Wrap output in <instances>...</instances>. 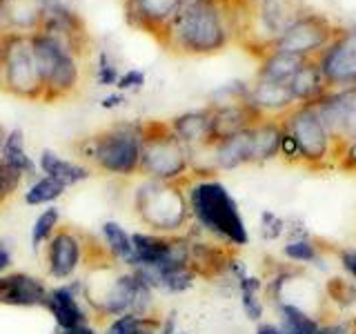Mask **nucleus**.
<instances>
[{
  "label": "nucleus",
  "instance_id": "423d86ee",
  "mask_svg": "<svg viewBox=\"0 0 356 334\" xmlns=\"http://www.w3.org/2000/svg\"><path fill=\"white\" fill-rule=\"evenodd\" d=\"M42 263L49 278L58 283L72 281L83 270L116 263L105 250L100 237L74 225H60L42 248Z\"/></svg>",
  "mask_w": 356,
  "mask_h": 334
},
{
  "label": "nucleus",
  "instance_id": "0eeeda50",
  "mask_svg": "<svg viewBox=\"0 0 356 334\" xmlns=\"http://www.w3.org/2000/svg\"><path fill=\"white\" fill-rule=\"evenodd\" d=\"M140 176L163 183L192 178V156L167 120H145Z\"/></svg>",
  "mask_w": 356,
  "mask_h": 334
},
{
  "label": "nucleus",
  "instance_id": "4d7b16f0",
  "mask_svg": "<svg viewBox=\"0 0 356 334\" xmlns=\"http://www.w3.org/2000/svg\"><path fill=\"white\" fill-rule=\"evenodd\" d=\"M241 3H245V5H248V7H254L256 3H261V0H241Z\"/></svg>",
  "mask_w": 356,
  "mask_h": 334
},
{
  "label": "nucleus",
  "instance_id": "9b49d317",
  "mask_svg": "<svg viewBox=\"0 0 356 334\" xmlns=\"http://www.w3.org/2000/svg\"><path fill=\"white\" fill-rule=\"evenodd\" d=\"M339 31L341 29L334 25L325 14L309 11V14L296 20L294 25L287 31H283L278 38L267 42L261 56L267 51H285V54L303 56V58H316V56L337 38Z\"/></svg>",
  "mask_w": 356,
  "mask_h": 334
},
{
  "label": "nucleus",
  "instance_id": "e433bc0d",
  "mask_svg": "<svg viewBox=\"0 0 356 334\" xmlns=\"http://www.w3.org/2000/svg\"><path fill=\"white\" fill-rule=\"evenodd\" d=\"M285 228L287 221L283 216L274 214L272 209H263L261 218H259V232L263 241H278L281 237H285Z\"/></svg>",
  "mask_w": 356,
  "mask_h": 334
},
{
  "label": "nucleus",
  "instance_id": "8fccbe9b",
  "mask_svg": "<svg viewBox=\"0 0 356 334\" xmlns=\"http://www.w3.org/2000/svg\"><path fill=\"white\" fill-rule=\"evenodd\" d=\"M176 312H167L163 315V321H161V334H176Z\"/></svg>",
  "mask_w": 356,
  "mask_h": 334
},
{
  "label": "nucleus",
  "instance_id": "603ef678",
  "mask_svg": "<svg viewBox=\"0 0 356 334\" xmlns=\"http://www.w3.org/2000/svg\"><path fill=\"white\" fill-rule=\"evenodd\" d=\"M256 334H283L278 323H270V321H261L256 323Z\"/></svg>",
  "mask_w": 356,
  "mask_h": 334
},
{
  "label": "nucleus",
  "instance_id": "dca6fc26",
  "mask_svg": "<svg viewBox=\"0 0 356 334\" xmlns=\"http://www.w3.org/2000/svg\"><path fill=\"white\" fill-rule=\"evenodd\" d=\"M42 310L51 317L54 326L58 330L85 326V323L94 321L92 312H89V308L85 303L83 276H76L72 281L51 285L47 292V299H44Z\"/></svg>",
  "mask_w": 356,
  "mask_h": 334
},
{
  "label": "nucleus",
  "instance_id": "680f3d73",
  "mask_svg": "<svg viewBox=\"0 0 356 334\" xmlns=\"http://www.w3.org/2000/svg\"><path fill=\"white\" fill-rule=\"evenodd\" d=\"M352 334H356V330H352Z\"/></svg>",
  "mask_w": 356,
  "mask_h": 334
},
{
  "label": "nucleus",
  "instance_id": "72a5a7b5",
  "mask_svg": "<svg viewBox=\"0 0 356 334\" xmlns=\"http://www.w3.org/2000/svg\"><path fill=\"white\" fill-rule=\"evenodd\" d=\"M65 192L67 187L56 181V178L38 174L33 181H29L27 189L22 192V200H25L27 207H47L54 205L58 198H63Z\"/></svg>",
  "mask_w": 356,
  "mask_h": 334
},
{
  "label": "nucleus",
  "instance_id": "a18cd8bd",
  "mask_svg": "<svg viewBox=\"0 0 356 334\" xmlns=\"http://www.w3.org/2000/svg\"><path fill=\"white\" fill-rule=\"evenodd\" d=\"M14 270V245L9 239H0V276Z\"/></svg>",
  "mask_w": 356,
  "mask_h": 334
},
{
  "label": "nucleus",
  "instance_id": "39448f33",
  "mask_svg": "<svg viewBox=\"0 0 356 334\" xmlns=\"http://www.w3.org/2000/svg\"><path fill=\"white\" fill-rule=\"evenodd\" d=\"M189 181V178H187ZM183 183H163L143 178L131 192V214L147 232L185 234L192 225V212Z\"/></svg>",
  "mask_w": 356,
  "mask_h": 334
},
{
  "label": "nucleus",
  "instance_id": "052dcab7",
  "mask_svg": "<svg viewBox=\"0 0 356 334\" xmlns=\"http://www.w3.org/2000/svg\"><path fill=\"white\" fill-rule=\"evenodd\" d=\"M185 3H192V0H183V5H185Z\"/></svg>",
  "mask_w": 356,
  "mask_h": 334
},
{
  "label": "nucleus",
  "instance_id": "412c9836",
  "mask_svg": "<svg viewBox=\"0 0 356 334\" xmlns=\"http://www.w3.org/2000/svg\"><path fill=\"white\" fill-rule=\"evenodd\" d=\"M211 109V141L218 143L222 138L236 136V134L256 127L265 118L261 111L252 107V103L209 107Z\"/></svg>",
  "mask_w": 356,
  "mask_h": 334
},
{
  "label": "nucleus",
  "instance_id": "cd10ccee",
  "mask_svg": "<svg viewBox=\"0 0 356 334\" xmlns=\"http://www.w3.org/2000/svg\"><path fill=\"white\" fill-rule=\"evenodd\" d=\"M0 161H5L11 170L18 172L22 178H27V181H33V178L40 174L38 172V161L27 152L25 132L18 129V127L7 132L3 150H0Z\"/></svg>",
  "mask_w": 356,
  "mask_h": 334
},
{
  "label": "nucleus",
  "instance_id": "864d4df0",
  "mask_svg": "<svg viewBox=\"0 0 356 334\" xmlns=\"http://www.w3.org/2000/svg\"><path fill=\"white\" fill-rule=\"evenodd\" d=\"M44 5L49 7H70V9H76V0H44Z\"/></svg>",
  "mask_w": 356,
  "mask_h": 334
},
{
  "label": "nucleus",
  "instance_id": "c756f323",
  "mask_svg": "<svg viewBox=\"0 0 356 334\" xmlns=\"http://www.w3.org/2000/svg\"><path fill=\"white\" fill-rule=\"evenodd\" d=\"M305 61L307 58H303V56H294V54H285V51H267L261 56L256 78L274 81V83H289L300 67L305 65Z\"/></svg>",
  "mask_w": 356,
  "mask_h": 334
},
{
  "label": "nucleus",
  "instance_id": "1a4fd4ad",
  "mask_svg": "<svg viewBox=\"0 0 356 334\" xmlns=\"http://www.w3.org/2000/svg\"><path fill=\"white\" fill-rule=\"evenodd\" d=\"M283 132L296 143L303 165L309 170H327L337 167L334 159V143L325 125L321 122L314 105H296L281 118Z\"/></svg>",
  "mask_w": 356,
  "mask_h": 334
},
{
  "label": "nucleus",
  "instance_id": "9d476101",
  "mask_svg": "<svg viewBox=\"0 0 356 334\" xmlns=\"http://www.w3.org/2000/svg\"><path fill=\"white\" fill-rule=\"evenodd\" d=\"M3 92L31 103H42V81L27 33L3 36Z\"/></svg>",
  "mask_w": 356,
  "mask_h": 334
},
{
  "label": "nucleus",
  "instance_id": "79ce46f5",
  "mask_svg": "<svg viewBox=\"0 0 356 334\" xmlns=\"http://www.w3.org/2000/svg\"><path fill=\"white\" fill-rule=\"evenodd\" d=\"M334 254H337L343 272L348 274L352 283H356V248H334Z\"/></svg>",
  "mask_w": 356,
  "mask_h": 334
},
{
  "label": "nucleus",
  "instance_id": "de8ad7c7",
  "mask_svg": "<svg viewBox=\"0 0 356 334\" xmlns=\"http://www.w3.org/2000/svg\"><path fill=\"white\" fill-rule=\"evenodd\" d=\"M122 105H125V94H122V92L107 94L103 100H100V107H103V109H118Z\"/></svg>",
  "mask_w": 356,
  "mask_h": 334
},
{
  "label": "nucleus",
  "instance_id": "7c9ffc66",
  "mask_svg": "<svg viewBox=\"0 0 356 334\" xmlns=\"http://www.w3.org/2000/svg\"><path fill=\"white\" fill-rule=\"evenodd\" d=\"M278 315V328L283 334H316L323 319L309 315L294 303H276L274 305Z\"/></svg>",
  "mask_w": 356,
  "mask_h": 334
},
{
  "label": "nucleus",
  "instance_id": "bf43d9fd",
  "mask_svg": "<svg viewBox=\"0 0 356 334\" xmlns=\"http://www.w3.org/2000/svg\"><path fill=\"white\" fill-rule=\"evenodd\" d=\"M176 334H189V332H181V330H178V332H176Z\"/></svg>",
  "mask_w": 356,
  "mask_h": 334
},
{
  "label": "nucleus",
  "instance_id": "37998d69",
  "mask_svg": "<svg viewBox=\"0 0 356 334\" xmlns=\"http://www.w3.org/2000/svg\"><path fill=\"white\" fill-rule=\"evenodd\" d=\"M337 167L343 172L356 174V138L350 141L348 145H343V150L337 156Z\"/></svg>",
  "mask_w": 356,
  "mask_h": 334
},
{
  "label": "nucleus",
  "instance_id": "58836bf2",
  "mask_svg": "<svg viewBox=\"0 0 356 334\" xmlns=\"http://www.w3.org/2000/svg\"><path fill=\"white\" fill-rule=\"evenodd\" d=\"M120 78V70L116 67V63L111 61V56L107 51H100L98 54V61H96V81L100 87H116Z\"/></svg>",
  "mask_w": 356,
  "mask_h": 334
},
{
  "label": "nucleus",
  "instance_id": "a211bd4d",
  "mask_svg": "<svg viewBox=\"0 0 356 334\" xmlns=\"http://www.w3.org/2000/svg\"><path fill=\"white\" fill-rule=\"evenodd\" d=\"M49 285L44 278L25 272L11 270L9 274L0 276V305L18 308V310H42L47 299Z\"/></svg>",
  "mask_w": 356,
  "mask_h": 334
},
{
  "label": "nucleus",
  "instance_id": "5fc2aeb1",
  "mask_svg": "<svg viewBox=\"0 0 356 334\" xmlns=\"http://www.w3.org/2000/svg\"><path fill=\"white\" fill-rule=\"evenodd\" d=\"M0 89H3V36H0Z\"/></svg>",
  "mask_w": 356,
  "mask_h": 334
},
{
  "label": "nucleus",
  "instance_id": "c85d7f7f",
  "mask_svg": "<svg viewBox=\"0 0 356 334\" xmlns=\"http://www.w3.org/2000/svg\"><path fill=\"white\" fill-rule=\"evenodd\" d=\"M289 89H292L298 105H312V103H316L321 96H325L330 92L325 81H323L316 58L305 61V65L300 67L296 76L289 81Z\"/></svg>",
  "mask_w": 356,
  "mask_h": 334
},
{
  "label": "nucleus",
  "instance_id": "2eb2a0df",
  "mask_svg": "<svg viewBox=\"0 0 356 334\" xmlns=\"http://www.w3.org/2000/svg\"><path fill=\"white\" fill-rule=\"evenodd\" d=\"M185 234L189 237V265H192L196 276L205 278V281H222V278H227L229 265L236 259L238 250L209 239L194 223Z\"/></svg>",
  "mask_w": 356,
  "mask_h": 334
},
{
  "label": "nucleus",
  "instance_id": "09e8293b",
  "mask_svg": "<svg viewBox=\"0 0 356 334\" xmlns=\"http://www.w3.org/2000/svg\"><path fill=\"white\" fill-rule=\"evenodd\" d=\"M54 334H100L96 323H85V326H76V328H67V330H58L56 328Z\"/></svg>",
  "mask_w": 356,
  "mask_h": 334
},
{
  "label": "nucleus",
  "instance_id": "bb28decb",
  "mask_svg": "<svg viewBox=\"0 0 356 334\" xmlns=\"http://www.w3.org/2000/svg\"><path fill=\"white\" fill-rule=\"evenodd\" d=\"M100 241H103L105 250L120 267H127V270L136 267V252H134L131 232L125 225H120L114 218L103 221L100 223Z\"/></svg>",
  "mask_w": 356,
  "mask_h": 334
},
{
  "label": "nucleus",
  "instance_id": "4be33fe9",
  "mask_svg": "<svg viewBox=\"0 0 356 334\" xmlns=\"http://www.w3.org/2000/svg\"><path fill=\"white\" fill-rule=\"evenodd\" d=\"M207 159L214 174L252 165V129L214 143L211 148H207Z\"/></svg>",
  "mask_w": 356,
  "mask_h": 334
},
{
  "label": "nucleus",
  "instance_id": "f03ea898",
  "mask_svg": "<svg viewBox=\"0 0 356 334\" xmlns=\"http://www.w3.org/2000/svg\"><path fill=\"white\" fill-rule=\"evenodd\" d=\"M83 276L85 303L94 317V323H105L120 315L159 317L156 289L145 283L136 270H127L118 263L89 267Z\"/></svg>",
  "mask_w": 356,
  "mask_h": 334
},
{
  "label": "nucleus",
  "instance_id": "f704fd0d",
  "mask_svg": "<svg viewBox=\"0 0 356 334\" xmlns=\"http://www.w3.org/2000/svg\"><path fill=\"white\" fill-rule=\"evenodd\" d=\"M60 225H63L60 209L56 207V205L42 207L36 214V218H33L31 230H29V245H31V250L40 252L44 245H47V241L54 237L56 232H58Z\"/></svg>",
  "mask_w": 356,
  "mask_h": 334
},
{
  "label": "nucleus",
  "instance_id": "2f4dec72",
  "mask_svg": "<svg viewBox=\"0 0 356 334\" xmlns=\"http://www.w3.org/2000/svg\"><path fill=\"white\" fill-rule=\"evenodd\" d=\"M263 292H265V281L261 276H254L248 272L236 281V294L241 299V308L245 312V317L254 323L263 321V312H265Z\"/></svg>",
  "mask_w": 356,
  "mask_h": 334
},
{
  "label": "nucleus",
  "instance_id": "c9c22d12",
  "mask_svg": "<svg viewBox=\"0 0 356 334\" xmlns=\"http://www.w3.org/2000/svg\"><path fill=\"white\" fill-rule=\"evenodd\" d=\"M323 292H325L327 303L337 305L339 310H348L356 305V283H352L345 276H330Z\"/></svg>",
  "mask_w": 356,
  "mask_h": 334
},
{
  "label": "nucleus",
  "instance_id": "3c124183",
  "mask_svg": "<svg viewBox=\"0 0 356 334\" xmlns=\"http://www.w3.org/2000/svg\"><path fill=\"white\" fill-rule=\"evenodd\" d=\"M161 321H163V315L159 317H149L147 323L136 332V334H161Z\"/></svg>",
  "mask_w": 356,
  "mask_h": 334
},
{
  "label": "nucleus",
  "instance_id": "a19ab883",
  "mask_svg": "<svg viewBox=\"0 0 356 334\" xmlns=\"http://www.w3.org/2000/svg\"><path fill=\"white\" fill-rule=\"evenodd\" d=\"M143 85H145V74L140 70H129V72L120 74L116 89L122 94H127V92H136V89H140Z\"/></svg>",
  "mask_w": 356,
  "mask_h": 334
},
{
  "label": "nucleus",
  "instance_id": "ddd939ff",
  "mask_svg": "<svg viewBox=\"0 0 356 334\" xmlns=\"http://www.w3.org/2000/svg\"><path fill=\"white\" fill-rule=\"evenodd\" d=\"M309 11L305 0H261L252 7L248 31H252L254 45L263 51L267 42L278 38Z\"/></svg>",
  "mask_w": 356,
  "mask_h": 334
},
{
  "label": "nucleus",
  "instance_id": "6ab92c4d",
  "mask_svg": "<svg viewBox=\"0 0 356 334\" xmlns=\"http://www.w3.org/2000/svg\"><path fill=\"white\" fill-rule=\"evenodd\" d=\"M183 7V0H125V16L131 27L161 40L165 27Z\"/></svg>",
  "mask_w": 356,
  "mask_h": 334
},
{
  "label": "nucleus",
  "instance_id": "20e7f679",
  "mask_svg": "<svg viewBox=\"0 0 356 334\" xmlns=\"http://www.w3.org/2000/svg\"><path fill=\"white\" fill-rule=\"evenodd\" d=\"M143 134L145 120H114L78 141L74 148L94 172L114 178H134L140 176Z\"/></svg>",
  "mask_w": 356,
  "mask_h": 334
},
{
  "label": "nucleus",
  "instance_id": "c03bdc74",
  "mask_svg": "<svg viewBox=\"0 0 356 334\" xmlns=\"http://www.w3.org/2000/svg\"><path fill=\"white\" fill-rule=\"evenodd\" d=\"M352 319H332L323 321L316 334H352Z\"/></svg>",
  "mask_w": 356,
  "mask_h": 334
},
{
  "label": "nucleus",
  "instance_id": "a878e982",
  "mask_svg": "<svg viewBox=\"0 0 356 334\" xmlns=\"http://www.w3.org/2000/svg\"><path fill=\"white\" fill-rule=\"evenodd\" d=\"M283 125L278 118H263L252 127V165H265L281 156Z\"/></svg>",
  "mask_w": 356,
  "mask_h": 334
},
{
  "label": "nucleus",
  "instance_id": "5701e85b",
  "mask_svg": "<svg viewBox=\"0 0 356 334\" xmlns=\"http://www.w3.org/2000/svg\"><path fill=\"white\" fill-rule=\"evenodd\" d=\"M167 122H170V127L176 136L185 143L189 154L214 145V141H211V109L209 107L183 111V114L174 116Z\"/></svg>",
  "mask_w": 356,
  "mask_h": 334
},
{
  "label": "nucleus",
  "instance_id": "4c0bfd02",
  "mask_svg": "<svg viewBox=\"0 0 356 334\" xmlns=\"http://www.w3.org/2000/svg\"><path fill=\"white\" fill-rule=\"evenodd\" d=\"M147 319L149 317H138V315L127 312V315H120L116 319L107 321L103 334H136L145 323H147Z\"/></svg>",
  "mask_w": 356,
  "mask_h": 334
},
{
  "label": "nucleus",
  "instance_id": "49530a36",
  "mask_svg": "<svg viewBox=\"0 0 356 334\" xmlns=\"http://www.w3.org/2000/svg\"><path fill=\"white\" fill-rule=\"evenodd\" d=\"M281 159L287 161L289 165H303V159H300L296 143L289 138L285 132H283V141H281Z\"/></svg>",
  "mask_w": 356,
  "mask_h": 334
},
{
  "label": "nucleus",
  "instance_id": "ea45409f",
  "mask_svg": "<svg viewBox=\"0 0 356 334\" xmlns=\"http://www.w3.org/2000/svg\"><path fill=\"white\" fill-rule=\"evenodd\" d=\"M22 181H25V178L11 170L5 161H0V205H5L7 200L18 192Z\"/></svg>",
  "mask_w": 356,
  "mask_h": 334
},
{
  "label": "nucleus",
  "instance_id": "13d9d810",
  "mask_svg": "<svg viewBox=\"0 0 356 334\" xmlns=\"http://www.w3.org/2000/svg\"><path fill=\"white\" fill-rule=\"evenodd\" d=\"M352 328L356 330V317H352Z\"/></svg>",
  "mask_w": 356,
  "mask_h": 334
},
{
  "label": "nucleus",
  "instance_id": "b1692460",
  "mask_svg": "<svg viewBox=\"0 0 356 334\" xmlns=\"http://www.w3.org/2000/svg\"><path fill=\"white\" fill-rule=\"evenodd\" d=\"M250 103L265 118H281L298 105L292 89H289V83H274L263 81V78H256L254 85H250Z\"/></svg>",
  "mask_w": 356,
  "mask_h": 334
},
{
  "label": "nucleus",
  "instance_id": "473e14b6",
  "mask_svg": "<svg viewBox=\"0 0 356 334\" xmlns=\"http://www.w3.org/2000/svg\"><path fill=\"white\" fill-rule=\"evenodd\" d=\"M332 248L321 245L318 239L314 237H305V239H287L285 245L281 248V254L287 263L292 265H321L323 263V254Z\"/></svg>",
  "mask_w": 356,
  "mask_h": 334
},
{
  "label": "nucleus",
  "instance_id": "f3484780",
  "mask_svg": "<svg viewBox=\"0 0 356 334\" xmlns=\"http://www.w3.org/2000/svg\"><path fill=\"white\" fill-rule=\"evenodd\" d=\"M42 33L56 38L60 45H65L72 54H76L78 58L92 51V36H89L85 20L78 14V9L70 7H49L47 16L42 20Z\"/></svg>",
  "mask_w": 356,
  "mask_h": 334
},
{
  "label": "nucleus",
  "instance_id": "f257e3e1",
  "mask_svg": "<svg viewBox=\"0 0 356 334\" xmlns=\"http://www.w3.org/2000/svg\"><path fill=\"white\" fill-rule=\"evenodd\" d=\"M241 0H192L165 27L161 45L178 56H214L243 31Z\"/></svg>",
  "mask_w": 356,
  "mask_h": 334
},
{
  "label": "nucleus",
  "instance_id": "f8f14e48",
  "mask_svg": "<svg viewBox=\"0 0 356 334\" xmlns=\"http://www.w3.org/2000/svg\"><path fill=\"white\" fill-rule=\"evenodd\" d=\"M312 105L330 134L334 143V159H337L343 145L356 138V87L330 89Z\"/></svg>",
  "mask_w": 356,
  "mask_h": 334
},
{
  "label": "nucleus",
  "instance_id": "aec40b11",
  "mask_svg": "<svg viewBox=\"0 0 356 334\" xmlns=\"http://www.w3.org/2000/svg\"><path fill=\"white\" fill-rule=\"evenodd\" d=\"M47 16L44 0H0V20L7 33H31L40 31Z\"/></svg>",
  "mask_w": 356,
  "mask_h": 334
},
{
  "label": "nucleus",
  "instance_id": "4468645a",
  "mask_svg": "<svg viewBox=\"0 0 356 334\" xmlns=\"http://www.w3.org/2000/svg\"><path fill=\"white\" fill-rule=\"evenodd\" d=\"M316 63L327 89L356 87V25L341 29L316 56Z\"/></svg>",
  "mask_w": 356,
  "mask_h": 334
},
{
  "label": "nucleus",
  "instance_id": "7ed1b4c3",
  "mask_svg": "<svg viewBox=\"0 0 356 334\" xmlns=\"http://www.w3.org/2000/svg\"><path fill=\"white\" fill-rule=\"evenodd\" d=\"M185 192L192 223L198 230L234 250L250 245V232L245 228L238 203L218 178H189Z\"/></svg>",
  "mask_w": 356,
  "mask_h": 334
},
{
  "label": "nucleus",
  "instance_id": "393cba45",
  "mask_svg": "<svg viewBox=\"0 0 356 334\" xmlns=\"http://www.w3.org/2000/svg\"><path fill=\"white\" fill-rule=\"evenodd\" d=\"M38 172L49 176V178H56L58 183H63L67 189L70 187H76L89 178L94 176V170L89 165H85L83 161H72V159H65L58 152H54L49 148L40 150V156H38Z\"/></svg>",
  "mask_w": 356,
  "mask_h": 334
},
{
  "label": "nucleus",
  "instance_id": "6e6552de",
  "mask_svg": "<svg viewBox=\"0 0 356 334\" xmlns=\"http://www.w3.org/2000/svg\"><path fill=\"white\" fill-rule=\"evenodd\" d=\"M31 47L42 81V103L72 98L81 87V58L47 33H31Z\"/></svg>",
  "mask_w": 356,
  "mask_h": 334
},
{
  "label": "nucleus",
  "instance_id": "6e6d98bb",
  "mask_svg": "<svg viewBox=\"0 0 356 334\" xmlns=\"http://www.w3.org/2000/svg\"><path fill=\"white\" fill-rule=\"evenodd\" d=\"M7 127L5 125H0V150H3V143H5V136H7Z\"/></svg>",
  "mask_w": 356,
  "mask_h": 334
}]
</instances>
